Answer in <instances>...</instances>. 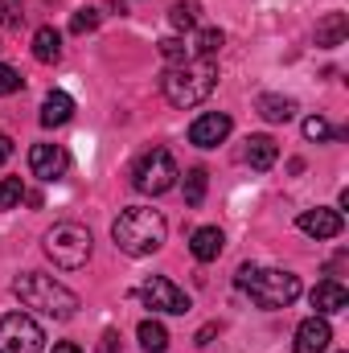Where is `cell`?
<instances>
[{
	"label": "cell",
	"mask_w": 349,
	"mask_h": 353,
	"mask_svg": "<svg viewBox=\"0 0 349 353\" xmlns=\"http://www.w3.org/2000/svg\"><path fill=\"white\" fill-rule=\"evenodd\" d=\"M165 234H169L165 214H161V210H148V205L123 210V214L115 218V226H111L115 247H119L123 255H132V259H144V255L161 251V247H165Z\"/></svg>",
	"instance_id": "1"
},
{
	"label": "cell",
	"mask_w": 349,
	"mask_h": 353,
	"mask_svg": "<svg viewBox=\"0 0 349 353\" xmlns=\"http://www.w3.org/2000/svg\"><path fill=\"white\" fill-rule=\"evenodd\" d=\"M12 292H17V300H21L25 308H33V312H41V316H54V321H70V316L79 312V296H74L66 283H58L54 275H41V271L17 275Z\"/></svg>",
	"instance_id": "2"
},
{
	"label": "cell",
	"mask_w": 349,
	"mask_h": 353,
	"mask_svg": "<svg viewBox=\"0 0 349 353\" xmlns=\"http://www.w3.org/2000/svg\"><path fill=\"white\" fill-rule=\"evenodd\" d=\"M218 83V66L214 58H197V62H181V66H169L165 79H161V90L173 107H197L210 99V90Z\"/></svg>",
	"instance_id": "3"
},
{
	"label": "cell",
	"mask_w": 349,
	"mask_h": 353,
	"mask_svg": "<svg viewBox=\"0 0 349 353\" xmlns=\"http://www.w3.org/2000/svg\"><path fill=\"white\" fill-rule=\"evenodd\" d=\"M259 308H288L296 296H300V275L292 271H279V267H239V279H235Z\"/></svg>",
	"instance_id": "4"
},
{
	"label": "cell",
	"mask_w": 349,
	"mask_h": 353,
	"mask_svg": "<svg viewBox=\"0 0 349 353\" xmlns=\"http://www.w3.org/2000/svg\"><path fill=\"white\" fill-rule=\"evenodd\" d=\"M46 255L54 259V267L62 271H79L90 259V230L79 222H58L50 234H46Z\"/></svg>",
	"instance_id": "5"
},
{
	"label": "cell",
	"mask_w": 349,
	"mask_h": 353,
	"mask_svg": "<svg viewBox=\"0 0 349 353\" xmlns=\"http://www.w3.org/2000/svg\"><path fill=\"white\" fill-rule=\"evenodd\" d=\"M177 161L165 152V148H148L140 161H136V169H132V185L140 189V193H148V197H161V193H169L177 185Z\"/></svg>",
	"instance_id": "6"
},
{
	"label": "cell",
	"mask_w": 349,
	"mask_h": 353,
	"mask_svg": "<svg viewBox=\"0 0 349 353\" xmlns=\"http://www.w3.org/2000/svg\"><path fill=\"white\" fill-rule=\"evenodd\" d=\"M46 333L29 312H8L0 316V353H41Z\"/></svg>",
	"instance_id": "7"
},
{
	"label": "cell",
	"mask_w": 349,
	"mask_h": 353,
	"mask_svg": "<svg viewBox=\"0 0 349 353\" xmlns=\"http://www.w3.org/2000/svg\"><path fill=\"white\" fill-rule=\"evenodd\" d=\"M140 300H144L152 312H169V316H185V312H189V296L177 288L173 279H165V275H148V279L140 283Z\"/></svg>",
	"instance_id": "8"
},
{
	"label": "cell",
	"mask_w": 349,
	"mask_h": 353,
	"mask_svg": "<svg viewBox=\"0 0 349 353\" xmlns=\"http://www.w3.org/2000/svg\"><path fill=\"white\" fill-rule=\"evenodd\" d=\"M230 128H235L230 115H222V111H206V115H197V119L189 123V144H197V148H218V144L230 136Z\"/></svg>",
	"instance_id": "9"
},
{
	"label": "cell",
	"mask_w": 349,
	"mask_h": 353,
	"mask_svg": "<svg viewBox=\"0 0 349 353\" xmlns=\"http://www.w3.org/2000/svg\"><path fill=\"white\" fill-rule=\"evenodd\" d=\"M66 169H70V157L62 144H33L29 148V173L37 181H58Z\"/></svg>",
	"instance_id": "10"
},
{
	"label": "cell",
	"mask_w": 349,
	"mask_h": 353,
	"mask_svg": "<svg viewBox=\"0 0 349 353\" xmlns=\"http://www.w3.org/2000/svg\"><path fill=\"white\" fill-rule=\"evenodd\" d=\"M296 226H300L308 239L325 243V239H337L346 222H341V214H337V210H321V205H317V210H304V214L296 218Z\"/></svg>",
	"instance_id": "11"
},
{
	"label": "cell",
	"mask_w": 349,
	"mask_h": 353,
	"mask_svg": "<svg viewBox=\"0 0 349 353\" xmlns=\"http://www.w3.org/2000/svg\"><path fill=\"white\" fill-rule=\"evenodd\" d=\"M329 341H333L329 321H325V316H308V321L296 325V345H292V350L296 353H325Z\"/></svg>",
	"instance_id": "12"
},
{
	"label": "cell",
	"mask_w": 349,
	"mask_h": 353,
	"mask_svg": "<svg viewBox=\"0 0 349 353\" xmlns=\"http://www.w3.org/2000/svg\"><path fill=\"white\" fill-rule=\"evenodd\" d=\"M222 247H226V239H222L218 226H197V230L189 234V251H193L197 263H214V259L222 255Z\"/></svg>",
	"instance_id": "13"
},
{
	"label": "cell",
	"mask_w": 349,
	"mask_h": 353,
	"mask_svg": "<svg viewBox=\"0 0 349 353\" xmlns=\"http://www.w3.org/2000/svg\"><path fill=\"white\" fill-rule=\"evenodd\" d=\"M346 304H349V292L337 279H321V283L312 288V308H317V316H333V312H341Z\"/></svg>",
	"instance_id": "14"
},
{
	"label": "cell",
	"mask_w": 349,
	"mask_h": 353,
	"mask_svg": "<svg viewBox=\"0 0 349 353\" xmlns=\"http://www.w3.org/2000/svg\"><path fill=\"white\" fill-rule=\"evenodd\" d=\"M346 33H349L346 12H325V17L317 21V46H321V50H337V46L346 41Z\"/></svg>",
	"instance_id": "15"
},
{
	"label": "cell",
	"mask_w": 349,
	"mask_h": 353,
	"mask_svg": "<svg viewBox=\"0 0 349 353\" xmlns=\"http://www.w3.org/2000/svg\"><path fill=\"white\" fill-rule=\"evenodd\" d=\"M70 115H74V99H70L66 90H50L46 103H41V123H46V128H62Z\"/></svg>",
	"instance_id": "16"
},
{
	"label": "cell",
	"mask_w": 349,
	"mask_h": 353,
	"mask_svg": "<svg viewBox=\"0 0 349 353\" xmlns=\"http://www.w3.org/2000/svg\"><path fill=\"white\" fill-rule=\"evenodd\" d=\"M275 161H279V144H275L271 136H251V140H247V165H251V169L267 173Z\"/></svg>",
	"instance_id": "17"
},
{
	"label": "cell",
	"mask_w": 349,
	"mask_h": 353,
	"mask_svg": "<svg viewBox=\"0 0 349 353\" xmlns=\"http://www.w3.org/2000/svg\"><path fill=\"white\" fill-rule=\"evenodd\" d=\"M33 58L46 62V66L62 58V33H58L54 25H41V29L33 33Z\"/></svg>",
	"instance_id": "18"
},
{
	"label": "cell",
	"mask_w": 349,
	"mask_h": 353,
	"mask_svg": "<svg viewBox=\"0 0 349 353\" xmlns=\"http://www.w3.org/2000/svg\"><path fill=\"white\" fill-rule=\"evenodd\" d=\"M259 115L267 123H288L292 115H296V99H288V94H259Z\"/></svg>",
	"instance_id": "19"
},
{
	"label": "cell",
	"mask_w": 349,
	"mask_h": 353,
	"mask_svg": "<svg viewBox=\"0 0 349 353\" xmlns=\"http://www.w3.org/2000/svg\"><path fill=\"white\" fill-rule=\"evenodd\" d=\"M136 337H140L144 353H165V350H169V329H165L161 321H140Z\"/></svg>",
	"instance_id": "20"
},
{
	"label": "cell",
	"mask_w": 349,
	"mask_h": 353,
	"mask_svg": "<svg viewBox=\"0 0 349 353\" xmlns=\"http://www.w3.org/2000/svg\"><path fill=\"white\" fill-rule=\"evenodd\" d=\"M206 201V169H189L185 173V205H201Z\"/></svg>",
	"instance_id": "21"
},
{
	"label": "cell",
	"mask_w": 349,
	"mask_h": 353,
	"mask_svg": "<svg viewBox=\"0 0 349 353\" xmlns=\"http://www.w3.org/2000/svg\"><path fill=\"white\" fill-rule=\"evenodd\" d=\"M25 201V185L21 176H0V210H12Z\"/></svg>",
	"instance_id": "22"
},
{
	"label": "cell",
	"mask_w": 349,
	"mask_h": 353,
	"mask_svg": "<svg viewBox=\"0 0 349 353\" xmlns=\"http://www.w3.org/2000/svg\"><path fill=\"white\" fill-rule=\"evenodd\" d=\"M161 58L173 62V66H181V62H189V46H185L181 37H165V41H161Z\"/></svg>",
	"instance_id": "23"
},
{
	"label": "cell",
	"mask_w": 349,
	"mask_h": 353,
	"mask_svg": "<svg viewBox=\"0 0 349 353\" xmlns=\"http://www.w3.org/2000/svg\"><path fill=\"white\" fill-rule=\"evenodd\" d=\"M218 50H222V29H201L197 33V54L201 58H214Z\"/></svg>",
	"instance_id": "24"
},
{
	"label": "cell",
	"mask_w": 349,
	"mask_h": 353,
	"mask_svg": "<svg viewBox=\"0 0 349 353\" xmlns=\"http://www.w3.org/2000/svg\"><path fill=\"white\" fill-rule=\"evenodd\" d=\"M304 136H308V140H317V144H325V140L333 136V128H329V119L308 115V119H304Z\"/></svg>",
	"instance_id": "25"
},
{
	"label": "cell",
	"mask_w": 349,
	"mask_h": 353,
	"mask_svg": "<svg viewBox=\"0 0 349 353\" xmlns=\"http://www.w3.org/2000/svg\"><path fill=\"white\" fill-rule=\"evenodd\" d=\"M90 29H99V8H79L70 17V33H90Z\"/></svg>",
	"instance_id": "26"
},
{
	"label": "cell",
	"mask_w": 349,
	"mask_h": 353,
	"mask_svg": "<svg viewBox=\"0 0 349 353\" xmlns=\"http://www.w3.org/2000/svg\"><path fill=\"white\" fill-rule=\"evenodd\" d=\"M169 21H173V29H193V21H197V12H193V4H173L169 8Z\"/></svg>",
	"instance_id": "27"
},
{
	"label": "cell",
	"mask_w": 349,
	"mask_h": 353,
	"mask_svg": "<svg viewBox=\"0 0 349 353\" xmlns=\"http://www.w3.org/2000/svg\"><path fill=\"white\" fill-rule=\"evenodd\" d=\"M12 90H21V74L0 62V94H12Z\"/></svg>",
	"instance_id": "28"
},
{
	"label": "cell",
	"mask_w": 349,
	"mask_h": 353,
	"mask_svg": "<svg viewBox=\"0 0 349 353\" xmlns=\"http://www.w3.org/2000/svg\"><path fill=\"white\" fill-rule=\"evenodd\" d=\"M0 21H4L8 29H17V25H21V4H17V0H0Z\"/></svg>",
	"instance_id": "29"
},
{
	"label": "cell",
	"mask_w": 349,
	"mask_h": 353,
	"mask_svg": "<svg viewBox=\"0 0 349 353\" xmlns=\"http://www.w3.org/2000/svg\"><path fill=\"white\" fill-rule=\"evenodd\" d=\"M94 353H119V333L115 329H107L103 337H99V350Z\"/></svg>",
	"instance_id": "30"
},
{
	"label": "cell",
	"mask_w": 349,
	"mask_h": 353,
	"mask_svg": "<svg viewBox=\"0 0 349 353\" xmlns=\"http://www.w3.org/2000/svg\"><path fill=\"white\" fill-rule=\"evenodd\" d=\"M8 157H12V136L0 132V165H8Z\"/></svg>",
	"instance_id": "31"
},
{
	"label": "cell",
	"mask_w": 349,
	"mask_h": 353,
	"mask_svg": "<svg viewBox=\"0 0 349 353\" xmlns=\"http://www.w3.org/2000/svg\"><path fill=\"white\" fill-rule=\"evenodd\" d=\"M210 337H214V325H206V329L197 333V345H210Z\"/></svg>",
	"instance_id": "32"
},
{
	"label": "cell",
	"mask_w": 349,
	"mask_h": 353,
	"mask_svg": "<svg viewBox=\"0 0 349 353\" xmlns=\"http://www.w3.org/2000/svg\"><path fill=\"white\" fill-rule=\"evenodd\" d=\"M54 353H83L74 341H62V345H54Z\"/></svg>",
	"instance_id": "33"
}]
</instances>
